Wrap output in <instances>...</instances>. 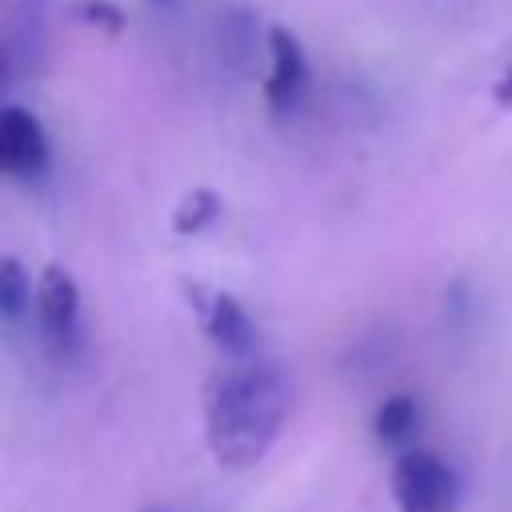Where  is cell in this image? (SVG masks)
I'll return each mask as SVG.
<instances>
[{"label":"cell","instance_id":"1","mask_svg":"<svg viewBox=\"0 0 512 512\" xmlns=\"http://www.w3.org/2000/svg\"><path fill=\"white\" fill-rule=\"evenodd\" d=\"M292 408V388L276 364H240L208 392V448L220 468H252L276 444Z\"/></svg>","mask_w":512,"mask_h":512},{"label":"cell","instance_id":"2","mask_svg":"<svg viewBox=\"0 0 512 512\" xmlns=\"http://www.w3.org/2000/svg\"><path fill=\"white\" fill-rule=\"evenodd\" d=\"M392 500L400 512H452L456 476L436 452L408 448L392 464Z\"/></svg>","mask_w":512,"mask_h":512},{"label":"cell","instance_id":"3","mask_svg":"<svg viewBox=\"0 0 512 512\" xmlns=\"http://www.w3.org/2000/svg\"><path fill=\"white\" fill-rule=\"evenodd\" d=\"M32 308H36V324H40L44 340L60 356H72L80 348V284H76V276L60 264H48L36 280Z\"/></svg>","mask_w":512,"mask_h":512},{"label":"cell","instance_id":"4","mask_svg":"<svg viewBox=\"0 0 512 512\" xmlns=\"http://www.w3.org/2000/svg\"><path fill=\"white\" fill-rule=\"evenodd\" d=\"M52 164V144L36 112L8 104L0 112V168L12 180H40Z\"/></svg>","mask_w":512,"mask_h":512},{"label":"cell","instance_id":"5","mask_svg":"<svg viewBox=\"0 0 512 512\" xmlns=\"http://www.w3.org/2000/svg\"><path fill=\"white\" fill-rule=\"evenodd\" d=\"M308 56L304 44L292 28L272 24L268 28V80H264V100L276 112H288L300 104V96L308 92Z\"/></svg>","mask_w":512,"mask_h":512},{"label":"cell","instance_id":"6","mask_svg":"<svg viewBox=\"0 0 512 512\" xmlns=\"http://www.w3.org/2000/svg\"><path fill=\"white\" fill-rule=\"evenodd\" d=\"M4 36V76L16 80L24 72H36L48 40V0H12Z\"/></svg>","mask_w":512,"mask_h":512},{"label":"cell","instance_id":"7","mask_svg":"<svg viewBox=\"0 0 512 512\" xmlns=\"http://www.w3.org/2000/svg\"><path fill=\"white\" fill-rule=\"evenodd\" d=\"M204 328L212 336V344L224 352V356H248L256 348V324L248 316V308L232 296V292H216L208 300V312H204Z\"/></svg>","mask_w":512,"mask_h":512},{"label":"cell","instance_id":"8","mask_svg":"<svg viewBox=\"0 0 512 512\" xmlns=\"http://www.w3.org/2000/svg\"><path fill=\"white\" fill-rule=\"evenodd\" d=\"M216 44H220V60L232 72L248 76L256 68V56H260V20H256V12L252 8H224Z\"/></svg>","mask_w":512,"mask_h":512},{"label":"cell","instance_id":"9","mask_svg":"<svg viewBox=\"0 0 512 512\" xmlns=\"http://www.w3.org/2000/svg\"><path fill=\"white\" fill-rule=\"evenodd\" d=\"M416 428H420V404H416V396H408V392L388 396V400L376 408V416H372V432H376L380 444H404Z\"/></svg>","mask_w":512,"mask_h":512},{"label":"cell","instance_id":"10","mask_svg":"<svg viewBox=\"0 0 512 512\" xmlns=\"http://www.w3.org/2000/svg\"><path fill=\"white\" fill-rule=\"evenodd\" d=\"M220 212H224V200L212 188H192L172 208V232L176 236H200L204 228H212L220 220Z\"/></svg>","mask_w":512,"mask_h":512},{"label":"cell","instance_id":"11","mask_svg":"<svg viewBox=\"0 0 512 512\" xmlns=\"http://www.w3.org/2000/svg\"><path fill=\"white\" fill-rule=\"evenodd\" d=\"M32 296H36V288L28 284L24 264H20L16 256H4V260H0V312H4V320L16 324V320L28 312Z\"/></svg>","mask_w":512,"mask_h":512},{"label":"cell","instance_id":"12","mask_svg":"<svg viewBox=\"0 0 512 512\" xmlns=\"http://www.w3.org/2000/svg\"><path fill=\"white\" fill-rule=\"evenodd\" d=\"M68 16L84 28H96V32H108V36H120L128 28V16L120 4L112 0H72L68 4Z\"/></svg>","mask_w":512,"mask_h":512},{"label":"cell","instance_id":"13","mask_svg":"<svg viewBox=\"0 0 512 512\" xmlns=\"http://www.w3.org/2000/svg\"><path fill=\"white\" fill-rule=\"evenodd\" d=\"M492 100H496L500 108H512V68H504L500 80L492 84Z\"/></svg>","mask_w":512,"mask_h":512},{"label":"cell","instance_id":"14","mask_svg":"<svg viewBox=\"0 0 512 512\" xmlns=\"http://www.w3.org/2000/svg\"><path fill=\"white\" fill-rule=\"evenodd\" d=\"M140 512H188V508H180V504H148Z\"/></svg>","mask_w":512,"mask_h":512},{"label":"cell","instance_id":"15","mask_svg":"<svg viewBox=\"0 0 512 512\" xmlns=\"http://www.w3.org/2000/svg\"><path fill=\"white\" fill-rule=\"evenodd\" d=\"M152 8H160V12H168V8H176V0H148Z\"/></svg>","mask_w":512,"mask_h":512}]
</instances>
